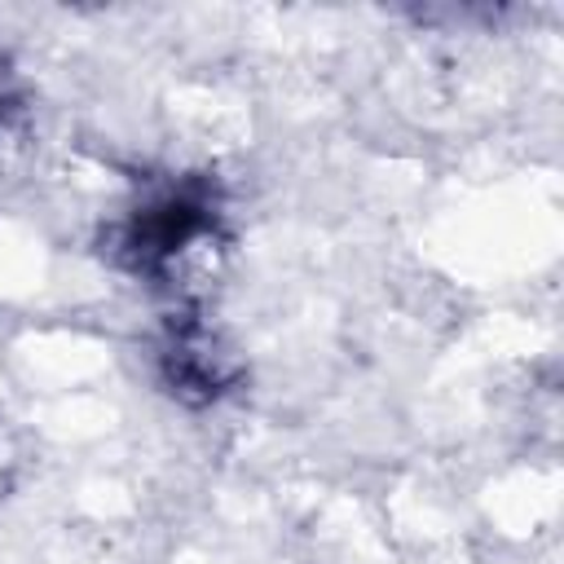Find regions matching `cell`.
Listing matches in <instances>:
<instances>
[{"label":"cell","mask_w":564,"mask_h":564,"mask_svg":"<svg viewBox=\"0 0 564 564\" xmlns=\"http://www.w3.org/2000/svg\"><path fill=\"white\" fill-rule=\"evenodd\" d=\"M216 229V194L207 181H181L141 203L115 234V256L141 278H167L172 260Z\"/></svg>","instance_id":"cell-1"},{"label":"cell","mask_w":564,"mask_h":564,"mask_svg":"<svg viewBox=\"0 0 564 564\" xmlns=\"http://www.w3.org/2000/svg\"><path fill=\"white\" fill-rule=\"evenodd\" d=\"M163 379L185 401H212V397H220V388L229 383V366L216 352V344L203 330V322H194V317L172 322L167 344H163Z\"/></svg>","instance_id":"cell-2"}]
</instances>
